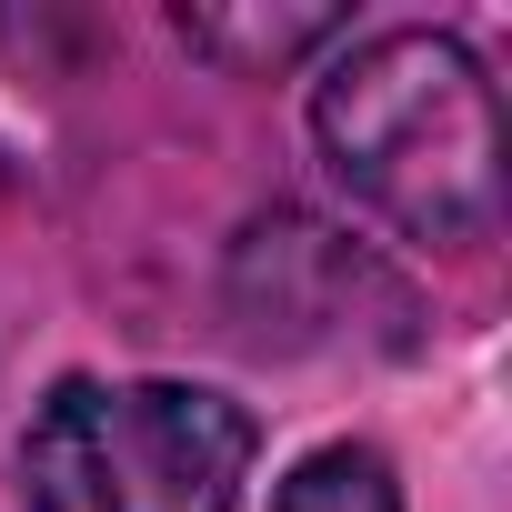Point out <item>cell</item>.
Masks as SVG:
<instances>
[{
	"label": "cell",
	"mask_w": 512,
	"mask_h": 512,
	"mask_svg": "<svg viewBox=\"0 0 512 512\" xmlns=\"http://www.w3.org/2000/svg\"><path fill=\"white\" fill-rule=\"evenodd\" d=\"M312 151L392 241L492 251L502 231V91L442 21L342 31L312 81Z\"/></svg>",
	"instance_id": "6da1fadb"
},
{
	"label": "cell",
	"mask_w": 512,
	"mask_h": 512,
	"mask_svg": "<svg viewBox=\"0 0 512 512\" xmlns=\"http://www.w3.org/2000/svg\"><path fill=\"white\" fill-rule=\"evenodd\" d=\"M251 422L211 382H101L71 372L21 422V502L31 512H241Z\"/></svg>",
	"instance_id": "7a4b0ae2"
},
{
	"label": "cell",
	"mask_w": 512,
	"mask_h": 512,
	"mask_svg": "<svg viewBox=\"0 0 512 512\" xmlns=\"http://www.w3.org/2000/svg\"><path fill=\"white\" fill-rule=\"evenodd\" d=\"M362 312L412 332V292L312 211H262L231 241V322L251 352H352Z\"/></svg>",
	"instance_id": "3957f363"
},
{
	"label": "cell",
	"mask_w": 512,
	"mask_h": 512,
	"mask_svg": "<svg viewBox=\"0 0 512 512\" xmlns=\"http://www.w3.org/2000/svg\"><path fill=\"white\" fill-rule=\"evenodd\" d=\"M171 31H181L191 51H211L221 71H241V81H272V71L332 51V41L352 31V11H181Z\"/></svg>",
	"instance_id": "277c9868"
},
{
	"label": "cell",
	"mask_w": 512,
	"mask_h": 512,
	"mask_svg": "<svg viewBox=\"0 0 512 512\" xmlns=\"http://www.w3.org/2000/svg\"><path fill=\"white\" fill-rule=\"evenodd\" d=\"M272 512H402V482H392V462L372 442H322V452L292 462Z\"/></svg>",
	"instance_id": "5b68a950"
}]
</instances>
